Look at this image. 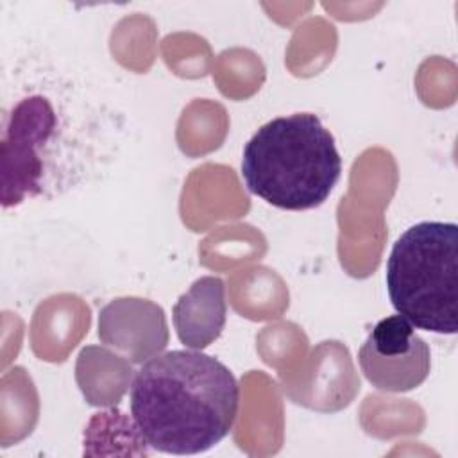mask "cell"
<instances>
[{
    "label": "cell",
    "mask_w": 458,
    "mask_h": 458,
    "mask_svg": "<svg viewBox=\"0 0 458 458\" xmlns=\"http://www.w3.org/2000/svg\"><path fill=\"white\" fill-rule=\"evenodd\" d=\"M240 386L216 358L175 349L147 360L131 383L132 420L154 451L199 454L234 426Z\"/></svg>",
    "instance_id": "1"
},
{
    "label": "cell",
    "mask_w": 458,
    "mask_h": 458,
    "mask_svg": "<svg viewBox=\"0 0 458 458\" xmlns=\"http://www.w3.org/2000/svg\"><path fill=\"white\" fill-rule=\"evenodd\" d=\"M340 175L336 141L313 113L272 118L243 147L247 190L279 209L304 211L324 204Z\"/></svg>",
    "instance_id": "2"
},
{
    "label": "cell",
    "mask_w": 458,
    "mask_h": 458,
    "mask_svg": "<svg viewBox=\"0 0 458 458\" xmlns=\"http://www.w3.org/2000/svg\"><path fill=\"white\" fill-rule=\"evenodd\" d=\"M394 310L415 329L458 331V225L419 222L394 243L386 261Z\"/></svg>",
    "instance_id": "3"
},
{
    "label": "cell",
    "mask_w": 458,
    "mask_h": 458,
    "mask_svg": "<svg viewBox=\"0 0 458 458\" xmlns=\"http://www.w3.org/2000/svg\"><path fill=\"white\" fill-rule=\"evenodd\" d=\"M55 129L57 114L48 98L30 95L13 107L0 145L4 208L18 206L41 191L43 156Z\"/></svg>",
    "instance_id": "4"
},
{
    "label": "cell",
    "mask_w": 458,
    "mask_h": 458,
    "mask_svg": "<svg viewBox=\"0 0 458 458\" xmlns=\"http://www.w3.org/2000/svg\"><path fill=\"white\" fill-rule=\"evenodd\" d=\"M367 381L383 392H410L420 386L431 370L429 345L399 313L374 324L358 351Z\"/></svg>",
    "instance_id": "5"
},
{
    "label": "cell",
    "mask_w": 458,
    "mask_h": 458,
    "mask_svg": "<svg viewBox=\"0 0 458 458\" xmlns=\"http://www.w3.org/2000/svg\"><path fill=\"white\" fill-rule=\"evenodd\" d=\"M98 338L123 360L145 363L168 344L165 311L148 299H113L98 313Z\"/></svg>",
    "instance_id": "6"
},
{
    "label": "cell",
    "mask_w": 458,
    "mask_h": 458,
    "mask_svg": "<svg viewBox=\"0 0 458 458\" xmlns=\"http://www.w3.org/2000/svg\"><path fill=\"white\" fill-rule=\"evenodd\" d=\"M172 318L177 338L188 349L202 351L211 345L227 318L224 281L215 276L197 279L174 304Z\"/></svg>",
    "instance_id": "7"
}]
</instances>
